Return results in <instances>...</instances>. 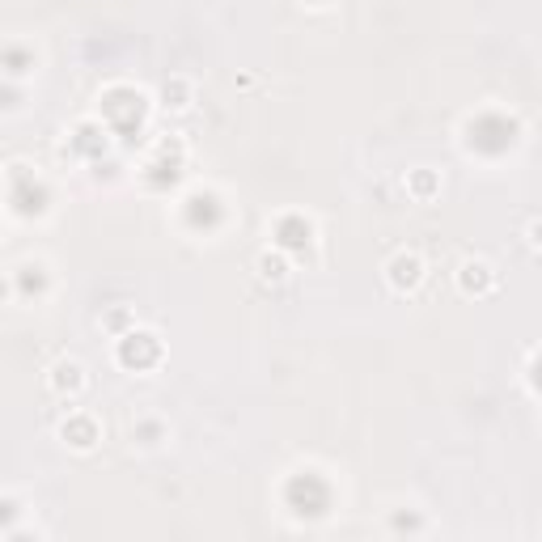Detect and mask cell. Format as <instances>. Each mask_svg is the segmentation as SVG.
Here are the masks:
<instances>
[{
	"instance_id": "7",
	"label": "cell",
	"mask_w": 542,
	"mask_h": 542,
	"mask_svg": "<svg viewBox=\"0 0 542 542\" xmlns=\"http://www.w3.org/2000/svg\"><path fill=\"white\" fill-rule=\"evenodd\" d=\"M403 191L411 195L415 204H432V200H441L445 178L432 170V166H415V170H407V178H403Z\"/></svg>"
},
{
	"instance_id": "1",
	"label": "cell",
	"mask_w": 542,
	"mask_h": 542,
	"mask_svg": "<svg viewBox=\"0 0 542 542\" xmlns=\"http://www.w3.org/2000/svg\"><path fill=\"white\" fill-rule=\"evenodd\" d=\"M382 280H386L390 293L415 297L424 288V280H428V263H424L420 250H394V255L386 259V267H382Z\"/></svg>"
},
{
	"instance_id": "8",
	"label": "cell",
	"mask_w": 542,
	"mask_h": 542,
	"mask_svg": "<svg viewBox=\"0 0 542 542\" xmlns=\"http://www.w3.org/2000/svg\"><path fill=\"white\" fill-rule=\"evenodd\" d=\"M255 276L263 284H284L288 276H293V259H288L284 246H263L255 255Z\"/></svg>"
},
{
	"instance_id": "9",
	"label": "cell",
	"mask_w": 542,
	"mask_h": 542,
	"mask_svg": "<svg viewBox=\"0 0 542 542\" xmlns=\"http://www.w3.org/2000/svg\"><path fill=\"white\" fill-rule=\"evenodd\" d=\"M39 72V56L26 47H5L0 51V77H9V81H26Z\"/></svg>"
},
{
	"instance_id": "5",
	"label": "cell",
	"mask_w": 542,
	"mask_h": 542,
	"mask_svg": "<svg viewBox=\"0 0 542 542\" xmlns=\"http://www.w3.org/2000/svg\"><path fill=\"white\" fill-rule=\"evenodd\" d=\"M60 441L72 449V454H94L98 441H102V424H98L89 411L72 407V411L64 415V424H60Z\"/></svg>"
},
{
	"instance_id": "10",
	"label": "cell",
	"mask_w": 542,
	"mask_h": 542,
	"mask_svg": "<svg viewBox=\"0 0 542 542\" xmlns=\"http://www.w3.org/2000/svg\"><path fill=\"white\" fill-rule=\"evenodd\" d=\"M136 327L132 322V314L128 310H115V314H106V331H115V335H128Z\"/></svg>"
},
{
	"instance_id": "4",
	"label": "cell",
	"mask_w": 542,
	"mask_h": 542,
	"mask_svg": "<svg viewBox=\"0 0 542 542\" xmlns=\"http://www.w3.org/2000/svg\"><path fill=\"white\" fill-rule=\"evenodd\" d=\"M454 280H458V293L462 297L483 301V297H492L496 288H500V271H496V263H487L479 255H466L458 263V271H454Z\"/></svg>"
},
{
	"instance_id": "12",
	"label": "cell",
	"mask_w": 542,
	"mask_h": 542,
	"mask_svg": "<svg viewBox=\"0 0 542 542\" xmlns=\"http://www.w3.org/2000/svg\"><path fill=\"white\" fill-rule=\"evenodd\" d=\"M526 246H530V250H538V221H530V225H526Z\"/></svg>"
},
{
	"instance_id": "2",
	"label": "cell",
	"mask_w": 542,
	"mask_h": 542,
	"mask_svg": "<svg viewBox=\"0 0 542 542\" xmlns=\"http://www.w3.org/2000/svg\"><path fill=\"white\" fill-rule=\"evenodd\" d=\"M43 382H47V390L56 394V399L72 403V399H81V394H85V386H89V369L81 365L77 356H56V360L47 365Z\"/></svg>"
},
{
	"instance_id": "11",
	"label": "cell",
	"mask_w": 542,
	"mask_h": 542,
	"mask_svg": "<svg viewBox=\"0 0 542 542\" xmlns=\"http://www.w3.org/2000/svg\"><path fill=\"white\" fill-rule=\"evenodd\" d=\"M17 301V280L13 271H0V305H13Z\"/></svg>"
},
{
	"instance_id": "3",
	"label": "cell",
	"mask_w": 542,
	"mask_h": 542,
	"mask_svg": "<svg viewBox=\"0 0 542 542\" xmlns=\"http://www.w3.org/2000/svg\"><path fill=\"white\" fill-rule=\"evenodd\" d=\"M170 441H174V424L157 411H140L128 424V445L136 454H157V449H166Z\"/></svg>"
},
{
	"instance_id": "6",
	"label": "cell",
	"mask_w": 542,
	"mask_h": 542,
	"mask_svg": "<svg viewBox=\"0 0 542 542\" xmlns=\"http://www.w3.org/2000/svg\"><path fill=\"white\" fill-rule=\"evenodd\" d=\"M157 102H161V111H170V115H187L195 106V81L187 72H170L157 89Z\"/></svg>"
}]
</instances>
